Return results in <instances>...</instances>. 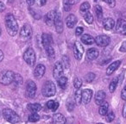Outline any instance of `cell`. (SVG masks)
<instances>
[{"label":"cell","mask_w":126,"mask_h":124,"mask_svg":"<svg viewBox=\"0 0 126 124\" xmlns=\"http://www.w3.org/2000/svg\"><path fill=\"white\" fill-rule=\"evenodd\" d=\"M123 115L124 117H126V103H124V108H123Z\"/></svg>","instance_id":"obj_48"},{"label":"cell","mask_w":126,"mask_h":124,"mask_svg":"<svg viewBox=\"0 0 126 124\" xmlns=\"http://www.w3.org/2000/svg\"><path fill=\"white\" fill-rule=\"evenodd\" d=\"M117 84H118V78H114L111 80V82L110 83V85H109V91H110V93H113L115 91Z\"/></svg>","instance_id":"obj_29"},{"label":"cell","mask_w":126,"mask_h":124,"mask_svg":"<svg viewBox=\"0 0 126 124\" xmlns=\"http://www.w3.org/2000/svg\"><path fill=\"white\" fill-rule=\"evenodd\" d=\"M121 63H122L121 60H116V61H114V62H112V63L110 64V65L106 69V74L107 75H109V76L111 75V74L113 73V72H115V71L117 70L119 67H120Z\"/></svg>","instance_id":"obj_17"},{"label":"cell","mask_w":126,"mask_h":124,"mask_svg":"<svg viewBox=\"0 0 126 124\" xmlns=\"http://www.w3.org/2000/svg\"><path fill=\"white\" fill-rule=\"evenodd\" d=\"M4 59V53L2 52V50H0V62Z\"/></svg>","instance_id":"obj_50"},{"label":"cell","mask_w":126,"mask_h":124,"mask_svg":"<svg viewBox=\"0 0 126 124\" xmlns=\"http://www.w3.org/2000/svg\"><path fill=\"white\" fill-rule=\"evenodd\" d=\"M90 8H91V5H90L89 3H88V2H85V3H83V4L80 5V7H79V11H80L81 12H83V13H86V11H89Z\"/></svg>","instance_id":"obj_34"},{"label":"cell","mask_w":126,"mask_h":124,"mask_svg":"<svg viewBox=\"0 0 126 124\" xmlns=\"http://www.w3.org/2000/svg\"><path fill=\"white\" fill-rule=\"evenodd\" d=\"M74 100H75V103L77 104H80L82 103V91L79 89H77V91H75V94H74Z\"/></svg>","instance_id":"obj_28"},{"label":"cell","mask_w":126,"mask_h":124,"mask_svg":"<svg viewBox=\"0 0 126 124\" xmlns=\"http://www.w3.org/2000/svg\"><path fill=\"white\" fill-rule=\"evenodd\" d=\"M42 41L44 48L49 46H53V38L49 34H42Z\"/></svg>","instance_id":"obj_16"},{"label":"cell","mask_w":126,"mask_h":124,"mask_svg":"<svg viewBox=\"0 0 126 124\" xmlns=\"http://www.w3.org/2000/svg\"><path fill=\"white\" fill-rule=\"evenodd\" d=\"M57 82H58L59 86L61 88V89H63V90L67 89V84H68V83H67V82H68V80H67V79L66 77H64V76H61V77L57 80Z\"/></svg>","instance_id":"obj_25"},{"label":"cell","mask_w":126,"mask_h":124,"mask_svg":"<svg viewBox=\"0 0 126 124\" xmlns=\"http://www.w3.org/2000/svg\"><path fill=\"white\" fill-rule=\"evenodd\" d=\"M84 54V47L79 41H75L74 45V55L76 59L80 60Z\"/></svg>","instance_id":"obj_9"},{"label":"cell","mask_w":126,"mask_h":124,"mask_svg":"<svg viewBox=\"0 0 126 124\" xmlns=\"http://www.w3.org/2000/svg\"><path fill=\"white\" fill-rule=\"evenodd\" d=\"M56 16V12L54 11H50L46 14L45 17H44V21L45 23L48 26H52L54 23V18Z\"/></svg>","instance_id":"obj_14"},{"label":"cell","mask_w":126,"mask_h":124,"mask_svg":"<svg viewBox=\"0 0 126 124\" xmlns=\"http://www.w3.org/2000/svg\"><path fill=\"white\" fill-rule=\"evenodd\" d=\"M93 92L91 89H85L82 91V103L84 104H87L90 103L93 97Z\"/></svg>","instance_id":"obj_12"},{"label":"cell","mask_w":126,"mask_h":124,"mask_svg":"<svg viewBox=\"0 0 126 124\" xmlns=\"http://www.w3.org/2000/svg\"><path fill=\"white\" fill-rule=\"evenodd\" d=\"M63 71H64V67H63L62 63L60 62V61H57V62L54 64V71H53L54 78L56 80H58V79L63 75Z\"/></svg>","instance_id":"obj_10"},{"label":"cell","mask_w":126,"mask_h":124,"mask_svg":"<svg viewBox=\"0 0 126 124\" xmlns=\"http://www.w3.org/2000/svg\"><path fill=\"white\" fill-rule=\"evenodd\" d=\"M103 1L106 3V4L111 8L115 7V5H116V1H115V0H103Z\"/></svg>","instance_id":"obj_41"},{"label":"cell","mask_w":126,"mask_h":124,"mask_svg":"<svg viewBox=\"0 0 126 124\" xmlns=\"http://www.w3.org/2000/svg\"><path fill=\"white\" fill-rule=\"evenodd\" d=\"M35 1H37L38 4H39V5H41V6L45 5L46 3H47V0H35Z\"/></svg>","instance_id":"obj_45"},{"label":"cell","mask_w":126,"mask_h":124,"mask_svg":"<svg viewBox=\"0 0 126 124\" xmlns=\"http://www.w3.org/2000/svg\"><path fill=\"white\" fill-rule=\"evenodd\" d=\"M76 23H77V18H76V16L74 15L70 14L68 15V16H67V18H66V24H67V26L69 28H73L75 26Z\"/></svg>","instance_id":"obj_19"},{"label":"cell","mask_w":126,"mask_h":124,"mask_svg":"<svg viewBox=\"0 0 126 124\" xmlns=\"http://www.w3.org/2000/svg\"><path fill=\"white\" fill-rule=\"evenodd\" d=\"M105 115H106V121L108 122H112L114 120V118H115V115H114V113L112 111L107 112V114Z\"/></svg>","instance_id":"obj_39"},{"label":"cell","mask_w":126,"mask_h":124,"mask_svg":"<svg viewBox=\"0 0 126 124\" xmlns=\"http://www.w3.org/2000/svg\"><path fill=\"white\" fill-rule=\"evenodd\" d=\"M5 8H6L5 4H4L3 2H1V1H0V12H3V11L5 10Z\"/></svg>","instance_id":"obj_46"},{"label":"cell","mask_w":126,"mask_h":124,"mask_svg":"<svg viewBox=\"0 0 126 124\" xmlns=\"http://www.w3.org/2000/svg\"><path fill=\"white\" fill-rule=\"evenodd\" d=\"M109 110V103L107 102L104 101L101 104L99 105V109H98V113L101 115H105L108 112Z\"/></svg>","instance_id":"obj_23"},{"label":"cell","mask_w":126,"mask_h":124,"mask_svg":"<svg viewBox=\"0 0 126 124\" xmlns=\"http://www.w3.org/2000/svg\"><path fill=\"white\" fill-rule=\"evenodd\" d=\"M23 77H22L20 74L16 73L14 81H13V84H16V85H21V84H23Z\"/></svg>","instance_id":"obj_33"},{"label":"cell","mask_w":126,"mask_h":124,"mask_svg":"<svg viewBox=\"0 0 126 124\" xmlns=\"http://www.w3.org/2000/svg\"><path fill=\"white\" fill-rule=\"evenodd\" d=\"M103 26H104V28H105V29L111 30L112 28L115 27V21L110 17L105 18V19H104V21H103Z\"/></svg>","instance_id":"obj_18"},{"label":"cell","mask_w":126,"mask_h":124,"mask_svg":"<svg viewBox=\"0 0 126 124\" xmlns=\"http://www.w3.org/2000/svg\"><path fill=\"white\" fill-rule=\"evenodd\" d=\"M23 59H24L25 62L29 66H30V67H33L35 65L36 58H35V51H34V49L32 47L27 48V50L23 54Z\"/></svg>","instance_id":"obj_5"},{"label":"cell","mask_w":126,"mask_h":124,"mask_svg":"<svg viewBox=\"0 0 126 124\" xmlns=\"http://www.w3.org/2000/svg\"><path fill=\"white\" fill-rule=\"evenodd\" d=\"M121 97L123 100L126 101V86H124V89L122 90V92H121Z\"/></svg>","instance_id":"obj_43"},{"label":"cell","mask_w":126,"mask_h":124,"mask_svg":"<svg viewBox=\"0 0 126 124\" xmlns=\"http://www.w3.org/2000/svg\"><path fill=\"white\" fill-rule=\"evenodd\" d=\"M105 96H106V94L104 91H98V92L96 93V96H95V103L96 104L100 105L105 99Z\"/></svg>","instance_id":"obj_20"},{"label":"cell","mask_w":126,"mask_h":124,"mask_svg":"<svg viewBox=\"0 0 126 124\" xmlns=\"http://www.w3.org/2000/svg\"><path fill=\"white\" fill-rule=\"evenodd\" d=\"M42 93L46 97H50L55 95L56 93V87L55 84L52 81H47L43 84L42 89Z\"/></svg>","instance_id":"obj_2"},{"label":"cell","mask_w":126,"mask_h":124,"mask_svg":"<svg viewBox=\"0 0 126 124\" xmlns=\"http://www.w3.org/2000/svg\"><path fill=\"white\" fill-rule=\"evenodd\" d=\"M93 1H94V2H96V1H98V0H93Z\"/></svg>","instance_id":"obj_53"},{"label":"cell","mask_w":126,"mask_h":124,"mask_svg":"<svg viewBox=\"0 0 126 124\" xmlns=\"http://www.w3.org/2000/svg\"><path fill=\"white\" fill-rule=\"evenodd\" d=\"M71 6L72 4L69 3L68 0H64V10L66 11H69L71 10Z\"/></svg>","instance_id":"obj_40"},{"label":"cell","mask_w":126,"mask_h":124,"mask_svg":"<svg viewBox=\"0 0 126 124\" xmlns=\"http://www.w3.org/2000/svg\"><path fill=\"white\" fill-rule=\"evenodd\" d=\"M45 50H46V53L47 54V55L49 56L50 58H53V57H54V47H53V46H49V47H47L45 48Z\"/></svg>","instance_id":"obj_37"},{"label":"cell","mask_w":126,"mask_h":124,"mask_svg":"<svg viewBox=\"0 0 126 124\" xmlns=\"http://www.w3.org/2000/svg\"><path fill=\"white\" fill-rule=\"evenodd\" d=\"M80 40H81V41L84 44H86V45H92V44H93L95 42V39L93 38L92 35H87V34L82 35Z\"/></svg>","instance_id":"obj_21"},{"label":"cell","mask_w":126,"mask_h":124,"mask_svg":"<svg viewBox=\"0 0 126 124\" xmlns=\"http://www.w3.org/2000/svg\"><path fill=\"white\" fill-rule=\"evenodd\" d=\"M95 42L98 47H105L110 44V39L108 35H98V36L95 38Z\"/></svg>","instance_id":"obj_8"},{"label":"cell","mask_w":126,"mask_h":124,"mask_svg":"<svg viewBox=\"0 0 126 124\" xmlns=\"http://www.w3.org/2000/svg\"><path fill=\"white\" fill-rule=\"evenodd\" d=\"M69 58L67 57V55H64L62 57V61H61V63H62L63 67H65L66 69H69V67H70V62H69Z\"/></svg>","instance_id":"obj_35"},{"label":"cell","mask_w":126,"mask_h":124,"mask_svg":"<svg viewBox=\"0 0 126 124\" xmlns=\"http://www.w3.org/2000/svg\"><path fill=\"white\" fill-rule=\"evenodd\" d=\"M26 2L30 6H32L35 3V0H26Z\"/></svg>","instance_id":"obj_47"},{"label":"cell","mask_w":126,"mask_h":124,"mask_svg":"<svg viewBox=\"0 0 126 124\" xmlns=\"http://www.w3.org/2000/svg\"><path fill=\"white\" fill-rule=\"evenodd\" d=\"M68 1H69V3L73 5V4H77L79 0H68Z\"/></svg>","instance_id":"obj_49"},{"label":"cell","mask_w":126,"mask_h":124,"mask_svg":"<svg viewBox=\"0 0 126 124\" xmlns=\"http://www.w3.org/2000/svg\"><path fill=\"white\" fill-rule=\"evenodd\" d=\"M0 115H1V113H0Z\"/></svg>","instance_id":"obj_54"},{"label":"cell","mask_w":126,"mask_h":124,"mask_svg":"<svg viewBox=\"0 0 126 124\" xmlns=\"http://www.w3.org/2000/svg\"><path fill=\"white\" fill-rule=\"evenodd\" d=\"M16 73L12 71H4L0 74V83L4 85H9L13 83Z\"/></svg>","instance_id":"obj_4"},{"label":"cell","mask_w":126,"mask_h":124,"mask_svg":"<svg viewBox=\"0 0 126 124\" xmlns=\"http://www.w3.org/2000/svg\"><path fill=\"white\" fill-rule=\"evenodd\" d=\"M125 24H126V22L124 19H118L117 22V25H116V31L117 33L121 34V32H122L124 27L125 26Z\"/></svg>","instance_id":"obj_27"},{"label":"cell","mask_w":126,"mask_h":124,"mask_svg":"<svg viewBox=\"0 0 126 124\" xmlns=\"http://www.w3.org/2000/svg\"><path fill=\"white\" fill-rule=\"evenodd\" d=\"M47 107L48 110H50L51 111H55L58 108H59V103L56 101L54 100H50L47 103Z\"/></svg>","instance_id":"obj_26"},{"label":"cell","mask_w":126,"mask_h":124,"mask_svg":"<svg viewBox=\"0 0 126 124\" xmlns=\"http://www.w3.org/2000/svg\"><path fill=\"white\" fill-rule=\"evenodd\" d=\"M32 36V28L30 24H24L20 30L19 39L22 41H26Z\"/></svg>","instance_id":"obj_6"},{"label":"cell","mask_w":126,"mask_h":124,"mask_svg":"<svg viewBox=\"0 0 126 124\" xmlns=\"http://www.w3.org/2000/svg\"><path fill=\"white\" fill-rule=\"evenodd\" d=\"M5 26L7 32L11 36H15L18 32V24L15 16L9 13L5 16Z\"/></svg>","instance_id":"obj_1"},{"label":"cell","mask_w":126,"mask_h":124,"mask_svg":"<svg viewBox=\"0 0 126 124\" xmlns=\"http://www.w3.org/2000/svg\"><path fill=\"white\" fill-rule=\"evenodd\" d=\"M28 110L31 112H38L42 110V105L38 103H30L27 106Z\"/></svg>","instance_id":"obj_24"},{"label":"cell","mask_w":126,"mask_h":124,"mask_svg":"<svg viewBox=\"0 0 126 124\" xmlns=\"http://www.w3.org/2000/svg\"><path fill=\"white\" fill-rule=\"evenodd\" d=\"M37 86L35 83L32 80H29L26 85V95L28 97L34 98L36 95Z\"/></svg>","instance_id":"obj_7"},{"label":"cell","mask_w":126,"mask_h":124,"mask_svg":"<svg viewBox=\"0 0 126 124\" xmlns=\"http://www.w3.org/2000/svg\"><path fill=\"white\" fill-rule=\"evenodd\" d=\"M84 32V28L83 27H78L75 30V33H76V35H81Z\"/></svg>","instance_id":"obj_42"},{"label":"cell","mask_w":126,"mask_h":124,"mask_svg":"<svg viewBox=\"0 0 126 124\" xmlns=\"http://www.w3.org/2000/svg\"><path fill=\"white\" fill-rule=\"evenodd\" d=\"M95 77H96V75L93 72H89L85 76V80L87 83H92L95 79Z\"/></svg>","instance_id":"obj_36"},{"label":"cell","mask_w":126,"mask_h":124,"mask_svg":"<svg viewBox=\"0 0 126 124\" xmlns=\"http://www.w3.org/2000/svg\"><path fill=\"white\" fill-rule=\"evenodd\" d=\"M119 51L122 53H126V41H124L122 43L120 48H119Z\"/></svg>","instance_id":"obj_44"},{"label":"cell","mask_w":126,"mask_h":124,"mask_svg":"<svg viewBox=\"0 0 126 124\" xmlns=\"http://www.w3.org/2000/svg\"><path fill=\"white\" fill-rule=\"evenodd\" d=\"M1 32L2 31H1V28H0V35H1Z\"/></svg>","instance_id":"obj_52"},{"label":"cell","mask_w":126,"mask_h":124,"mask_svg":"<svg viewBox=\"0 0 126 124\" xmlns=\"http://www.w3.org/2000/svg\"><path fill=\"white\" fill-rule=\"evenodd\" d=\"M82 80H81L79 78H75L74 80V86L76 88V89H79V88H81V86H82Z\"/></svg>","instance_id":"obj_38"},{"label":"cell","mask_w":126,"mask_h":124,"mask_svg":"<svg viewBox=\"0 0 126 124\" xmlns=\"http://www.w3.org/2000/svg\"><path fill=\"white\" fill-rule=\"evenodd\" d=\"M121 34H122V35H126V24H125V26L124 27V28H123V30H122V32H121Z\"/></svg>","instance_id":"obj_51"},{"label":"cell","mask_w":126,"mask_h":124,"mask_svg":"<svg viewBox=\"0 0 126 124\" xmlns=\"http://www.w3.org/2000/svg\"><path fill=\"white\" fill-rule=\"evenodd\" d=\"M94 10L95 12H96V16L98 20V21H102L103 20V10H102V7L100 5H96Z\"/></svg>","instance_id":"obj_30"},{"label":"cell","mask_w":126,"mask_h":124,"mask_svg":"<svg viewBox=\"0 0 126 124\" xmlns=\"http://www.w3.org/2000/svg\"><path fill=\"white\" fill-rule=\"evenodd\" d=\"M99 55V52L96 48H90L86 53V59L89 61H93L96 59Z\"/></svg>","instance_id":"obj_15"},{"label":"cell","mask_w":126,"mask_h":124,"mask_svg":"<svg viewBox=\"0 0 126 124\" xmlns=\"http://www.w3.org/2000/svg\"><path fill=\"white\" fill-rule=\"evenodd\" d=\"M84 19H85V21L86 22V23H88V24H92V23H93V14H92L90 11H86L84 15Z\"/></svg>","instance_id":"obj_32"},{"label":"cell","mask_w":126,"mask_h":124,"mask_svg":"<svg viewBox=\"0 0 126 124\" xmlns=\"http://www.w3.org/2000/svg\"><path fill=\"white\" fill-rule=\"evenodd\" d=\"M40 120V115L37 114V112H31L29 115V122H36Z\"/></svg>","instance_id":"obj_31"},{"label":"cell","mask_w":126,"mask_h":124,"mask_svg":"<svg viewBox=\"0 0 126 124\" xmlns=\"http://www.w3.org/2000/svg\"><path fill=\"white\" fill-rule=\"evenodd\" d=\"M53 121H54V123H57V124H64L67 122L65 116L60 113L54 114V115H53Z\"/></svg>","instance_id":"obj_22"},{"label":"cell","mask_w":126,"mask_h":124,"mask_svg":"<svg viewBox=\"0 0 126 124\" xmlns=\"http://www.w3.org/2000/svg\"><path fill=\"white\" fill-rule=\"evenodd\" d=\"M45 71H46L45 66L42 65V64H39V65H37L35 67V71H34V75H35V77L37 79H40L43 77L44 73H45Z\"/></svg>","instance_id":"obj_13"},{"label":"cell","mask_w":126,"mask_h":124,"mask_svg":"<svg viewBox=\"0 0 126 124\" xmlns=\"http://www.w3.org/2000/svg\"><path fill=\"white\" fill-rule=\"evenodd\" d=\"M54 27H55V29L56 32L58 34H61L63 31V23H62V20L61 18V15L59 13L56 12V16L55 18H54Z\"/></svg>","instance_id":"obj_11"},{"label":"cell","mask_w":126,"mask_h":124,"mask_svg":"<svg viewBox=\"0 0 126 124\" xmlns=\"http://www.w3.org/2000/svg\"><path fill=\"white\" fill-rule=\"evenodd\" d=\"M3 116L7 122L11 123H18L20 122V117L15 111L11 109H4L3 110Z\"/></svg>","instance_id":"obj_3"}]
</instances>
